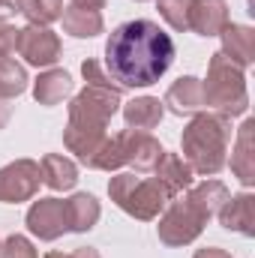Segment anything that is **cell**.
Masks as SVG:
<instances>
[{
    "mask_svg": "<svg viewBox=\"0 0 255 258\" xmlns=\"http://www.w3.org/2000/svg\"><path fill=\"white\" fill-rule=\"evenodd\" d=\"M120 141V153H123V165L135 168V174H153V168L162 159V144L150 135V132H138V129H123L117 135Z\"/></svg>",
    "mask_w": 255,
    "mask_h": 258,
    "instance_id": "9",
    "label": "cell"
},
{
    "mask_svg": "<svg viewBox=\"0 0 255 258\" xmlns=\"http://www.w3.org/2000/svg\"><path fill=\"white\" fill-rule=\"evenodd\" d=\"M9 117H12V105H9V99H0V129L9 123Z\"/></svg>",
    "mask_w": 255,
    "mask_h": 258,
    "instance_id": "31",
    "label": "cell"
},
{
    "mask_svg": "<svg viewBox=\"0 0 255 258\" xmlns=\"http://www.w3.org/2000/svg\"><path fill=\"white\" fill-rule=\"evenodd\" d=\"M120 90H105V87H84L72 102H69V123L72 129H90V132H105L108 120L120 108Z\"/></svg>",
    "mask_w": 255,
    "mask_h": 258,
    "instance_id": "5",
    "label": "cell"
},
{
    "mask_svg": "<svg viewBox=\"0 0 255 258\" xmlns=\"http://www.w3.org/2000/svg\"><path fill=\"white\" fill-rule=\"evenodd\" d=\"M15 45H18V27L0 21V57L15 54Z\"/></svg>",
    "mask_w": 255,
    "mask_h": 258,
    "instance_id": "28",
    "label": "cell"
},
{
    "mask_svg": "<svg viewBox=\"0 0 255 258\" xmlns=\"http://www.w3.org/2000/svg\"><path fill=\"white\" fill-rule=\"evenodd\" d=\"M228 195L231 192L225 189V183H219V180H204V183H198V186H189L186 201H189L204 219H210V216L219 213V207L228 201Z\"/></svg>",
    "mask_w": 255,
    "mask_h": 258,
    "instance_id": "21",
    "label": "cell"
},
{
    "mask_svg": "<svg viewBox=\"0 0 255 258\" xmlns=\"http://www.w3.org/2000/svg\"><path fill=\"white\" fill-rule=\"evenodd\" d=\"M219 222L228 231H237L243 237L255 234V198L249 192L228 195V201L219 207Z\"/></svg>",
    "mask_w": 255,
    "mask_h": 258,
    "instance_id": "11",
    "label": "cell"
},
{
    "mask_svg": "<svg viewBox=\"0 0 255 258\" xmlns=\"http://www.w3.org/2000/svg\"><path fill=\"white\" fill-rule=\"evenodd\" d=\"M102 216V207L93 195L78 192L66 201V225L69 231H90Z\"/></svg>",
    "mask_w": 255,
    "mask_h": 258,
    "instance_id": "19",
    "label": "cell"
},
{
    "mask_svg": "<svg viewBox=\"0 0 255 258\" xmlns=\"http://www.w3.org/2000/svg\"><path fill=\"white\" fill-rule=\"evenodd\" d=\"M39 171H42V183L54 192H66L78 183V165L72 159H66L63 153H48L42 156L39 162Z\"/></svg>",
    "mask_w": 255,
    "mask_h": 258,
    "instance_id": "16",
    "label": "cell"
},
{
    "mask_svg": "<svg viewBox=\"0 0 255 258\" xmlns=\"http://www.w3.org/2000/svg\"><path fill=\"white\" fill-rule=\"evenodd\" d=\"M27 228L39 240H57L60 234L69 231L66 225V201L60 198H39L27 210Z\"/></svg>",
    "mask_w": 255,
    "mask_h": 258,
    "instance_id": "10",
    "label": "cell"
},
{
    "mask_svg": "<svg viewBox=\"0 0 255 258\" xmlns=\"http://www.w3.org/2000/svg\"><path fill=\"white\" fill-rule=\"evenodd\" d=\"M15 12V3L12 0H0V21L6 18V15H12Z\"/></svg>",
    "mask_w": 255,
    "mask_h": 258,
    "instance_id": "33",
    "label": "cell"
},
{
    "mask_svg": "<svg viewBox=\"0 0 255 258\" xmlns=\"http://www.w3.org/2000/svg\"><path fill=\"white\" fill-rule=\"evenodd\" d=\"M69 93H72V75L66 69H45L33 84V96L39 105H57Z\"/></svg>",
    "mask_w": 255,
    "mask_h": 258,
    "instance_id": "18",
    "label": "cell"
},
{
    "mask_svg": "<svg viewBox=\"0 0 255 258\" xmlns=\"http://www.w3.org/2000/svg\"><path fill=\"white\" fill-rule=\"evenodd\" d=\"M81 75H84V81L90 84V87H105V90H120L114 81H111V75L102 69L99 60H93V57H87L84 63H81ZM123 93V90H120Z\"/></svg>",
    "mask_w": 255,
    "mask_h": 258,
    "instance_id": "26",
    "label": "cell"
},
{
    "mask_svg": "<svg viewBox=\"0 0 255 258\" xmlns=\"http://www.w3.org/2000/svg\"><path fill=\"white\" fill-rule=\"evenodd\" d=\"M162 105H168L174 114H195V111H201V108H207L204 105V87H201V81L198 78H177L171 87H168V93H165V99H162Z\"/></svg>",
    "mask_w": 255,
    "mask_h": 258,
    "instance_id": "13",
    "label": "cell"
},
{
    "mask_svg": "<svg viewBox=\"0 0 255 258\" xmlns=\"http://www.w3.org/2000/svg\"><path fill=\"white\" fill-rule=\"evenodd\" d=\"M108 195H111V201L120 210H126L129 216H135L141 222L156 219L168 207V201H171L168 189L159 183L156 174L144 177V174H132V171L111 177L108 180Z\"/></svg>",
    "mask_w": 255,
    "mask_h": 258,
    "instance_id": "4",
    "label": "cell"
},
{
    "mask_svg": "<svg viewBox=\"0 0 255 258\" xmlns=\"http://www.w3.org/2000/svg\"><path fill=\"white\" fill-rule=\"evenodd\" d=\"M0 258H39V255H36V249H33V243H30L27 237H21V234H9V237L3 240Z\"/></svg>",
    "mask_w": 255,
    "mask_h": 258,
    "instance_id": "27",
    "label": "cell"
},
{
    "mask_svg": "<svg viewBox=\"0 0 255 258\" xmlns=\"http://www.w3.org/2000/svg\"><path fill=\"white\" fill-rule=\"evenodd\" d=\"M192 258H231L225 249H216V246H210V249H198Z\"/></svg>",
    "mask_w": 255,
    "mask_h": 258,
    "instance_id": "30",
    "label": "cell"
},
{
    "mask_svg": "<svg viewBox=\"0 0 255 258\" xmlns=\"http://www.w3.org/2000/svg\"><path fill=\"white\" fill-rule=\"evenodd\" d=\"M27 90V69L9 57H0V99H15Z\"/></svg>",
    "mask_w": 255,
    "mask_h": 258,
    "instance_id": "24",
    "label": "cell"
},
{
    "mask_svg": "<svg viewBox=\"0 0 255 258\" xmlns=\"http://www.w3.org/2000/svg\"><path fill=\"white\" fill-rule=\"evenodd\" d=\"M162 114H165V108H162V102L156 96H138V99L126 102V108H123L126 129H138V132L156 129L159 120H162Z\"/></svg>",
    "mask_w": 255,
    "mask_h": 258,
    "instance_id": "17",
    "label": "cell"
},
{
    "mask_svg": "<svg viewBox=\"0 0 255 258\" xmlns=\"http://www.w3.org/2000/svg\"><path fill=\"white\" fill-rule=\"evenodd\" d=\"M252 129L255 123L246 120L240 132H237V141H234V153H231V171L240 177V183L252 186L255 180V156H252Z\"/></svg>",
    "mask_w": 255,
    "mask_h": 258,
    "instance_id": "20",
    "label": "cell"
},
{
    "mask_svg": "<svg viewBox=\"0 0 255 258\" xmlns=\"http://www.w3.org/2000/svg\"><path fill=\"white\" fill-rule=\"evenodd\" d=\"M69 258H102V255H99L93 246H78V249H75V252H72Z\"/></svg>",
    "mask_w": 255,
    "mask_h": 258,
    "instance_id": "32",
    "label": "cell"
},
{
    "mask_svg": "<svg viewBox=\"0 0 255 258\" xmlns=\"http://www.w3.org/2000/svg\"><path fill=\"white\" fill-rule=\"evenodd\" d=\"M15 51H18L30 66H54L60 60V36H57L51 27L27 24L24 30H18V45H15Z\"/></svg>",
    "mask_w": 255,
    "mask_h": 258,
    "instance_id": "8",
    "label": "cell"
},
{
    "mask_svg": "<svg viewBox=\"0 0 255 258\" xmlns=\"http://www.w3.org/2000/svg\"><path fill=\"white\" fill-rule=\"evenodd\" d=\"M153 174L159 177V183L168 189L171 198L180 195L183 189H189L192 180H195V171L189 168V162H186L183 156H177V153H162V159H159V165L153 168Z\"/></svg>",
    "mask_w": 255,
    "mask_h": 258,
    "instance_id": "14",
    "label": "cell"
},
{
    "mask_svg": "<svg viewBox=\"0 0 255 258\" xmlns=\"http://www.w3.org/2000/svg\"><path fill=\"white\" fill-rule=\"evenodd\" d=\"M204 87V105L216 108V114L222 117H237L249 108V93H246V78L243 69L231 63L222 51H216L207 66V81Z\"/></svg>",
    "mask_w": 255,
    "mask_h": 258,
    "instance_id": "3",
    "label": "cell"
},
{
    "mask_svg": "<svg viewBox=\"0 0 255 258\" xmlns=\"http://www.w3.org/2000/svg\"><path fill=\"white\" fill-rule=\"evenodd\" d=\"M222 36V54L237 63L240 69L252 63L255 57V33L252 27H243V24H225V30L219 33Z\"/></svg>",
    "mask_w": 255,
    "mask_h": 258,
    "instance_id": "15",
    "label": "cell"
},
{
    "mask_svg": "<svg viewBox=\"0 0 255 258\" xmlns=\"http://www.w3.org/2000/svg\"><path fill=\"white\" fill-rule=\"evenodd\" d=\"M138 3H144V0H138Z\"/></svg>",
    "mask_w": 255,
    "mask_h": 258,
    "instance_id": "36",
    "label": "cell"
},
{
    "mask_svg": "<svg viewBox=\"0 0 255 258\" xmlns=\"http://www.w3.org/2000/svg\"><path fill=\"white\" fill-rule=\"evenodd\" d=\"M0 249H3V240H0Z\"/></svg>",
    "mask_w": 255,
    "mask_h": 258,
    "instance_id": "35",
    "label": "cell"
},
{
    "mask_svg": "<svg viewBox=\"0 0 255 258\" xmlns=\"http://www.w3.org/2000/svg\"><path fill=\"white\" fill-rule=\"evenodd\" d=\"M63 30L78 36V39H90V36H99L105 30V21H102V12H90V9H75V6H66L63 9Z\"/></svg>",
    "mask_w": 255,
    "mask_h": 258,
    "instance_id": "22",
    "label": "cell"
},
{
    "mask_svg": "<svg viewBox=\"0 0 255 258\" xmlns=\"http://www.w3.org/2000/svg\"><path fill=\"white\" fill-rule=\"evenodd\" d=\"M69 6H75V9H90V12H99V9H105V0H69Z\"/></svg>",
    "mask_w": 255,
    "mask_h": 258,
    "instance_id": "29",
    "label": "cell"
},
{
    "mask_svg": "<svg viewBox=\"0 0 255 258\" xmlns=\"http://www.w3.org/2000/svg\"><path fill=\"white\" fill-rule=\"evenodd\" d=\"M45 258H69V255H63V252H48Z\"/></svg>",
    "mask_w": 255,
    "mask_h": 258,
    "instance_id": "34",
    "label": "cell"
},
{
    "mask_svg": "<svg viewBox=\"0 0 255 258\" xmlns=\"http://www.w3.org/2000/svg\"><path fill=\"white\" fill-rule=\"evenodd\" d=\"M159 15L174 27V30H189V12L192 0H156Z\"/></svg>",
    "mask_w": 255,
    "mask_h": 258,
    "instance_id": "25",
    "label": "cell"
},
{
    "mask_svg": "<svg viewBox=\"0 0 255 258\" xmlns=\"http://www.w3.org/2000/svg\"><path fill=\"white\" fill-rule=\"evenodd\" d=\"M15 12H21L30 24L48 27L63 15V0H12Z\"/></svg>",
    "mask_w": 255,
    "mask_h": 258,
    "instance_id": "23",
    "label": "cell"
},
{
    "mask_svg": "<svg viewBox=\"0 0 255 258\" xmlns=\"http://www.w3.org/2000/svg\"><path fill=\"white\" fill-rule=\"evenodd\" d=\"M231 141V120L216 111H201L183 129V159L195 174H219L225 168V150Z\"/></svg>",
    "mask_w": 255,
    "mask_h": 258,
    "instance_id": "2",
    "label": "cell"
},
{
    "mask_svg": "<svg viewBox=\"0 0 255 258\" xmlns=\"http://www.w3.org/2000/svg\"><path fill=\"white\" fill-rule=\"evenodd\" d=\"M228 24V6L225 0H192L189 30L201 36H219Z\"/></svg>",
    "mask_w": 255,
    "mask_h": 258,
    "instance_id": "12",
    "label": "cell"
},
{
    "mask_svg": "<svg viewBox=\"0 0 255 258\" xmlns=\"http://www.w3.org/2000/svg\"><path fill=\"white\" fill-rule=\"evenodd\" d=\"M204 222L207 219L183 198V201H168V207H165L156 231H159V240L165 246H186V243H192L201 234Z\"/></svg>",
    "mask_w": 255,
    "mask_h": 258,
    "instance_id": "6",
    "label": "cell"
},
{
    "mask_svg": "<svg viewBox=\"0 0 255 258\" xmlns=\"http://www.w3.org/2000/svg\"><path fill=\"white\" fill-rule=\"evenodd\" d=\"M174 63V39L147 18L123 21L108 33L105 42V72L126 87H150L156 84L168 66Z\"/></svg>",
    "mask_w": 255,
    "mask_h": 258,
    "instance_id": "1",
    "label": "cell"
},
{
    "mask_svg": "<svg viewBox=\"0 0 255 258\" xmlns=\"http://www.w3.org/2000/svg\"><path fill=\"white\" fill-rule=\"evenodd\" d=\"M39 183H42L39 162H33V159H15V162H9V165L0 168V201L3 204L30 201L33 195L39 192Z\"/></svg>",
    "mask_w": 255,
    "mask_h": 258,
    "instance_id": "7",
    "label": "cell"
}]
</instances>
